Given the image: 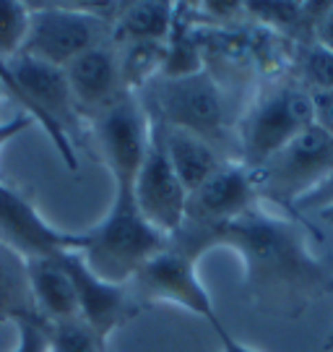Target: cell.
Masks as SVG:
<instances>
[{"mask_svg":"<svg viewBox=\"0 0 333 352\" xmlns=\"http://www.w3.org/2000/svg\"><path fill=\"white\" fill-rule=\"evenodd\" d=\"M164 144H167V151H170L174 173L183 180L187 193H193L224 162L216 146H211L209 141H203L196 133L180 131V128L164 126Z\"/></svg>","mask_w":333,"mask_h":352,"instance_id":"obj_16","label":"cell"},{"mask_svg":"<svg viewBox=\"0 0 333 352\" xmlns=\"http://www.w3.org/2000/svg\"><path fill=\"white\" fill-rule=\"evenodd\" d=\"M143 104L164 126L196 133L216 149L227 139V104L209 68L187 76H157L146 87Z\"/></svg>","mask_w":333,"mask_h":352,"instance_id":"obj_4","label":"cell"},{"mask_svg":"<svg viewBox=\"0 0 333 352\" xmlns=\"http://www.w3.org/2000/svg\"><path fill=\"white\" fill-rule=\"evenodd\" d=\"M60 264L76 287L81 321H87L104 340H110L115 329L138 314L141 305H138V298L133 295L130 285H112V282L97 277L84 264L81 253H62Z\"/></svg>","mask_w":333,"mask_h":352,"instance_id":"obj_13","label":"cell"},{"mask_svg":"<svg viewBox=\"0 0 333 352\" xmlns=\"http://www.w3.org/2000/svg\"><path fill=\"white\" fill-rule=\"evenodd\" d=\"M39 318L26 282L24 261L0 245V321Z\"/></svg>","mask_w":333,"mask_h":352,"instance_id":"obj_18","label":"cell"},{"mask_svg":"<svg viewBox=\"0 0 333 352\" xmlns=\"http://www.w3.org/2000/svg\"><path fill=\"white\" fill-rule=\"evenodd\" d=\"M45 331H47L49 352H110L107 340L81 318L62 324H45Z\"/></svg>","mask_w":333,"mask_h":352,"instance_id":"obj_19","label":"cell"},{"mask_svg":"<svg viewBox=\"0 0 333 352\" xmlns=\"http://www.w3.org/2000/svg\"><path fill=\"white\" fill-rule=\"evenodd\" d=\"M302 84L310 91H333V52L312 45L302 55Z\"/></svg>","mask_w":333,"mask_h":352,"instance_id":"obj_21","label":"cell"},{"mask_svg":"<svg viewBox=\"0 0 333 352\" xmlns=\"http://www.w3.org/2000/svg\"><path fill=\"white\" fill-rule=\"evenodd\" d=\"M170 243L167 235L148 225L138 212L133 186L115 183L110 212L104 219L84 232L81 258L84 264L112 285H130L148 258Z\"/></svg>","mask_w":333,"mask_h":352,"instance_id":"obj_2","label":"cell"},{"mask_svg":"<svg viewBox=\"0 0 333 352\" xmlns=\"http://www.w3.org/2000/svg\"><path fill=\"white\" fill-rule=\"evenodd\" d=\"M214 331H216V337L222 342V352H258V350H253V347H247V344H242L240 340H235V337L227 331V327H224L222 321L214 327Z\"/></svg>","mask_w":333,"mask_h":352,"instance_id":"obj_28","label":"cell"},{"mask_svg":"<svg viewBox=\"0 0 333 352\" xmlns=\"http://www.w3.org/2000/svg\"><path fill=\"white\" fill-rule=\"evenodd\" d=\"M29 37V3L0 0V60L21 55Z\"/></svg>","mask_w":333,"mask_h":352,"instance_id":"obj_20","label":"cell"},{"mask_svg":"<svg viewBox=\"0 0 333 352\" xmlns=\"http://www.w3.org/2000/svg\"><path fill=\"white\" fill-rule=\"evenodd\" d=\"M0 87L11 89L13 97L24 104L26 115L47 131L65 164L76 170L78 160L68 131H73L81 113L76 107L65 71L29 55H16L11 60H0Z\"/></svg>","mask_w":333,"mask_h":352,"instance_id":"obj_3","label":"cell"},{"mask_svg":"<svg viewBox=\"0 0 333 352\" xmlns=\"http://www.w3.org/2000/svg\"><path fill=\"white\" fill-rule=\"evenodd\" d=\"M120 6L110 11L102 8H78V6H32L29 3V37L21 55L42 60L55 68L76 60L91 47L104 45L110 32V13H117Z\"/></svg>","mask_w":333,"mask_h":352,"instance_id":"obj_7","label":"cell"},{"mask_svg":"<svg viewBox=\"0 0 333 352\" xmlns=\"http://www.w3.org/2000/svg\"><path fill=\"white\" fill-rule=\"evenodd\" d=\"M0 245L21 261L81 253L84 232H62L37 212L32 199L0 177Z\"/></svg>","mask_w":333,"mask_h":352,"instance_id":"obj_10","label":"cell"},{"mask_svg":"<svg viewBox=\"0 0 333 352\" xmlns=\"http://www.w3.org/2000/svg\"><path fill=\"white\" fill-rule=\"evenodd\" d=\"M245 11L271 26H295L299 19L305 21V3H245Z\"/></svg>","mask_w":333,"mask_h":352,"instance_id":"obj_22","label":"cell"},{"mask_svg":"<svg viewBox=\"0 0 333 352\" xmlns=\"http://www.w3.org/2000/svg\"><path fill=\"white\" fill-rule=\"evenodd\" d=\"M315 126L333 136V91H310Z\"/></svg>","mask_w":333,"mask_h":352,"instance_id":"obj_24","label":"cell"},{"mask_svg":"<svg viewBox=\"0 0 333 352\" xmlns=\"http://www.w3.org/2000/svg\"><path fill=\"white\" fill-rule=\"evenodd\" d=\"M177 6L148 0V3H125L117 8V19L112 26V37L120 45L130 42H167L174 26Z\"/></svg>","mask_w":333,"mask_h":352,"instance_id":"obj_17","label":"cell"},{"mask_svg":"<svg viewBox=\"0 0 333 352\" xmlns=\"http://www.w3.org/2000/svg\"><path fill=\"white\" fill-rule=\"evenodd\" d=\"M34 123L29 115H16V118H11V120H5V123H0V149L8 144V141L13 139V136H19L24 128H29Z\"/></svg>","mask_w":333,"mask_h":352,"instance_id":"obj_27","label":"cell"},{"mask_svg":"<svg viewBox=\"0 0 333 352\" xmlns=\"http://www.w3.org/2000/svg\"><path fill=\"white\" fill-rule=\"evenodd\" d=\"M328 201H333V175L328 177L325 183H321L310 196H305L297 206H299V209H310V206H312V209H321V206H325Z\"/></svg>","mask_w":333,"mask_h":352,"instance_id":"obj_26","label":"cell"},{"mask_svg":"<svg viewBox=\"0 0 333 352\" xmlns=\"http://www.w3.org/2000/svg\"><path fill=\"white\" fill-rule=\"evenodd\" d=\"M24 269L34 311L45 324H62V321L81 318L76 287L68 277V272L62 269L60 256L24 261Z\"/></svg>","mask_w":333,"mask_h":352,"instance_id":"obj_15","label":"cell"},{"mask_svg":"<svg viewBox=\"0 0 333 352\" xmlns=\"http://www.w3.org/2000/svg\"><path fill=\"white\" fill-rule=\"evenodd\" d=\"M250 173L258 199H268L279 206H297L333 175V136L310 126Z\"/></svg>","mask_w":333,"mask_h":352,"instance_id":"obj_6","label":"cell"},{"mask_svg":"<svg viewBox=\"0 0 333 352\" xmlns=\"http://www.w3.org/2000/svg\"><path fill=\"white\" fill-rule=\"evenodd\" d=\"M148 110L136 91H123L107 110L94 118L99 149L115 183L133 186L148 146Z\"/></svg>","mask_w":333,"mask_h":352,"instance_id":"obj_11","label":"cell"},{"mask_svg":"<svg viewBox=\"0 0 333 352\" xmlns=\"http://www.w3.org/2000/svg\"><path fill=\"white\" fill-rule=\"evenodd\" d=\"M318 214H321V219H325V222H333V201H328L325 206H321Z\"/></svg>","mask_w":333,"mask_h":352,"instance_id":"obj_29","label":"cell"},{"mask_svg":"<svg viewBox=\"0 0 333 352\" xmlns=\"http://www.w3.org/2000/svg\"><path fill=\"white\" fill-rule=\"evenodd\" d=\"M62 71H65L78 113H87L91 120L125 91L120 55L107 42L78 55Z\"/></svg>","mask_w":333,"mask_h":352,"instance_id":"obj_14","label":"cell"},{"mask_svg":"<svg viewBox=\"0 0 333 352\" xmlns=\"http://www.w3.org/2000/svg\"><path fill=\"white\" fill-rule=\"evenodd\" d=\"M148 120H151L148 146L133 180V196H136L138 212L143 214L148 225L159 230L161 235L172 238L185 225L187 190L174 173L170 151L164 144V123L151 110H148Z\"/></svg>","mask_w":333,"mask_h":352,"instance_id":"obj_8","label":"cell"},{"mask_svg":"<svg viewBox=\"0 0 333 352\" xmlns=\"http://www.w3.org/2000/svg\"><path fill=\"white\" fill-rule=\"evenodd\" d=\"M258 190L253 173L242 162H222L193 193H187L185 225L193 230L232 222L258 206Z\"/></svg>","mask_w":333,"mask_h":352,"instance_id":"obj_12","label":"cell"},{"mask_svg":"<svg viewBox=\"0 0 333 352\" xmlns=\"http://www.w3.org/2000/svg\"><path fill=\"white\" fill-rule=\"evenodd\" d=\"M13 329H16V344L11 352H49L42 318H16Z\"/></svg>","mask_w":333,"mask_h":352,"instance_id":"obj_23","label":"cell"},{"mask_svg":"<svg viewBox=\"0 0 333 352\" xmlns=\"http://www.w3.org/2000/svg\"><path fill=\"white\" fill-rule=\"evenodd\" d=\"M310 126H315L312 100L302 81H282L266 89L253 102L237 131L242 164L255 170Z\"/></svg>","mask_w":333,"mask_h":352,"instance_id":"obj_5","label":"cell"},{"mask_svg":"<svg viewBox=\"0 0 333 352\" xmlns=\"http://www.w3.org/2000/svg\"><path fill=\"white\" fill-rule=\"evenodd\" d=\"M328 347H333V334H331V340H328Z\"/></svg>","mask_w":333,"mask_h":352,"instance_id":"obj_30","label":"cell"},{"mask_svg":"<svg viewBox=\"0 0 333 352\" xmlns=\"http://www.w3.org/2000/svg\"><path fill=\"white\" fill-rule=\"evenodd\" d=\"M312 29H315V45L333 52V3H328V8L323 11V16Z\"/></svg>","mask_w":333,"mask_h":352,"instance_id":"obj_25","label":"cell"},{"mask_svg":"<svg viewBox=\"0 0 333 352\" xmlns=\"http://www.w3.org/2000/svg\"><path fill=\"white\" fill-rule=\"evenodd\" d=\"M196 266V256L185 245L170 238V243L154 258H148L143 269L133 277L130 289L138 300L170 302L216 327L219 314L214 308L209 289L203 287V282L198 277Z\"/></svg>","mask_w":333,"mask_h":352,"instance_id":"obj_9","label":"cell"},{"mask_svg":"<svg viewBox=\"0 0 333 352\" xmlns=\"http://www.w3.org/2000/svg\"><path fill=\"white\" fill-rule=\"evenodd\" d=\"M172 240L196 258L209 248L235 251L245 269L247 298L271 316L295 318L333 292L331 269L312 253L305 232L292 219L263 212L260 206L209 230L183 227Z\"/></svg>","mask_w":333,"mask_h":352,"instance_id":"obj_1","label":"cell"}]
</instances>
